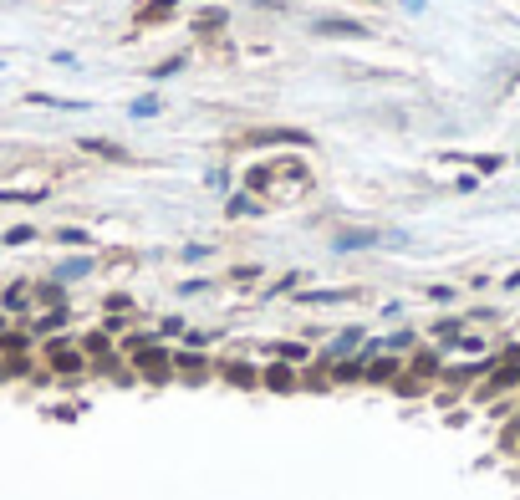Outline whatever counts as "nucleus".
<instances>
[{
  "label": "nucleus",
  "mask_w": 520,
  "mask_h": 500,
  "mask_svg": "<svg viewBox=\"0 0 520 500\" xmlns=\"http://www.w3.org/2000/svg\"><path fill=\"white\" fill-rule=\"evenodd\" d=\"M357 342H362V337H357V332H342V337H337V342H332V353H347V347H357Z\"/></svg>",
  "instance_id": "412c9836"
},
{
  "label": "nucleus",
  "mask_w": 520,
  "mask_h": 500,
  "mask_svg": "<svg viewBox=\"0 0 520 500\" xmlns=\"http://www.w3.org/2000/svg\"><path fill=\"white\" fill-rule=\"evenodd\" d=\"M31 235H36L31 225H16V230H6V240H11V245H26V240H31Z\"/></svg>",
  "instance_id": "f3484780"
},
{
  "label": "nucleus",
  "mask_w": 520,
  "mask_h": 500,
  "mask_svg": "<svg viewBox=\"0 0 520 500\" xmlns=\"http://www.w3.org/2000/svg\"><path fill=\"white\" fill-rule=\"evenodd\" d=\"M214 26H225V11H199L194 16V31H214Z\"/></svg>",
  "instance_id": "0eeeda50"
},
{
  "label": "nucleus",
  "mask_w": 520,
  "mask_h": 500,
  "mask_svg": "<svg viewBox=\"0 0 520 500\" xmlns=\"http://www.w3.org/2000/svg\"><path fill=\"white\" fill-rule=\"evenodd\" d=\"M266 388H276V394H291V388H296V383H291V367H280V362H276L271 373H266Z\"/></svg>",
  "instance_id": "39448f33"
},
{
  "label": "nucleus",
  "mask_w": 520,
  "mask_h": 500,
  "mask_svg": "<svg viewBox=\"0 0 520 500\" xmlns=\"http://www.w3.org/2000/svg\"><path fill=\"white\" fill-rule=\"evenodd\" d=\"M26 296H31V286H11V291H6V307H11V312H26V307H31Z\"/></svg>",
  "instance_id": "6e6552de"
},
{
  "label": "nucleus",
  "mask_w": 520,
  "mask_h": 500,
  "mask_svg": "<svg viewBox=\"0 0 520 500\" xmlns=\"http://www.w3.org/2000/svg\"><path fill=\"white\" fill-rule=\"evenodd\" d=\"M276 358H286V362H301V358H307V347H301V342H276Z\"/></svg>",
  "instance_id": "9b49d317"
},
{
  "label": "nucleus",
  "mask_w": 520,
  "mask_h": 500,
  "mask_svg": "<svg viewBox=\"0 0 520 500\" xmlns=\"http://www.w3.org/2000/svg\"><path fill=\"white\" fill-rule=\"evenodd\" d=\"M373 240H378V235H367V230H362V235H342V240H337V250H352V245H373Z\"/></svg>",
  "instance_id": "2eb2a0df"
},
{
  "label": "nucleus",
  "mask_w": 520,
  "mask_h": 500,
  "mask_svg": "<svg viewBox=\"0 0 520 500\" xmlns=\"http://www.w3.org/2000/svg\"><path fill=\"white\" fill-rule=\"evenodd\" d=\"M225 373H230V383H240V388H250V383H255V367H245V362H230Z\"/></svg>",
  "instance_id": "1a4fd4ad"
},
{
  "label": "nucleus",
  "mask_w": 520,
  "mask_h": 500,
  "mask_svg": "<svg viewBox=\"0 0 520 500\" xmlns=\"http://www.w3.org/2000/svg\"><path fill=\"white\" fill-rule=\"evenodd\" d=\"M311 31H316V36H362L367 26H362V20H342V16H316Z\"/></svg>",
  "instance_id": "f03ea898"
},
{
  "label": "nucleus",
  "mask_w": 520,
  "mask_h": 500,
  "mask_svg": "<svg viewBox=\"0 0 520 500\" xmlns=\"http://www.w3.org/2000/svg\"><path fill=\"white\" fill-rule=\"evenodd\" d=\"M393 373H398V362H393V358H388V362H373V367H367V378H373V383L393 378Z\"/></svg>",
  "instance_id": "f8f14e48"
},
{
  "label": "nucleus",
  "mask_w": 520,
  "mask_h": 500,
  "mask_svg": "<svg viewBox=\"0 0 520 500\" xmlns=\"http://www.w3.org/2000/svg\"><path fill=\"white\" fill-rule=\"evenodd\" d=\"M0 337H6V317H0Z\"/></svg>",
  "instance_id": "4be33fe9"
},
{
  "label": "nucleus",
  "mask_w": 520,
  "mask_h": 500,
  "mask_svg": "<svg viewBox=\"0 0 520 500\" xmlns=\"http://www.w3.org/2000/svg\"><path fill=\"white\" fill-rule=\"evenodd\" d=\"M154 113H159L154 97H138V102H133V118H154Z\"/></svg>",
  "instance_id": "dca6fc26"
},
{
  "label": "nucleus",
  "mask_w": 520,
  "mask_h": 500,
  "mask_svg": "<svg viewBox=\"0 0 520 500\" xmlns=\"http://www.w3.org/2000/svg\"><path fill=\"white\" fill-rule=\"evenodd\" d=\"M87 266H92V260H72V266H61L56 276H61V281H72V276H87Z\"/></svg>",
  "instance_id": "a211bd4d"
},
{
  "label": "nucleus",
  "mask_w": 520,
  "mask_h": 500,
  "mask_svg": "<svg viewBox=\"0 0 520 500\" xmlns=\"http://www.w3.org/2000/svg\"><path fill=\"white\" fill-rule=\"evenodd\" d=\"M357 291H307L301 301H316V307H332V301H352Z\"/></svg>",
  "instance_id": "423d86ee"
},
{
  "label": "nucleus",
  "mask_w": 520,
  "mask_h": 500,
  "mask_svg": "<svg viewBox=\"0 0 520 500\" xmlns=\"http://www.w3.org/2000/svg\"><path fill=\"white\" fill-rule=\"evenodd\" d=\"M61 322H67V312H61V307H56V312H47V317H41V322H36V332H56V327H61Z\"/></svg>",
  "instance_id": "ddd939ff"
},
{
  "label": "nucleus",
  "mask_w": 520,
  "mask_h": 500,
  "mask_svg": "<svg viewBox=\"0 0 520 500\" xmlns=\"http://www.w3.org/2000/svg\"><path fill=\"white\" fill-rule=\"evenodd\" d=\"M82 148H87V154H102V159H123V148H113V143H102V138H87Z\"/></svg>",
  "instance_id": "9d476101"
},
{
  "label": "nucleus",
  "mask_w": 520,
  "mask_h": 500,
  "mask_svg": "<svg viewBox=\"0 0 520 500\" xmlns=\"http://www.w3.org/2000/svg\"><path fill=\"white\" fill-rule=\"evenodd\" d=\"M26 347H31L26 332H6L0 337V358H26Z\"/></svg>",
  "instance_id": "20e7f679"
},
{
  "label": "nucleus",
  "mask_w": 520,
  "mask_h": 500,
  "mask_svg": "<svg viewBox=\"0 0 520 500\" xmlns=\"http://www.w3.org/2000/svg\"><path fill=\"white\" fill-rule=\"evenodd\" d=\"M179 67H184V56H168L163 67H154V77H173V72H179Z\"/></svg>",
  "instance_id": "6ab92c4d"
},
{
  "label": "nucleus",
  "mask_w": 520,
  "mask_h": 500,
  "mask_svg": "<svg viewBox=\"0 0 520 500\" xmlns=\"http://www.w3.org/2000/svg\"><path fill=\"white\" fill-rule=\"evenodd\" d=\"M173 6H179V0H154V6H148V11H143V20H163V16H168Z\"/></svg>",
  "instance_id": "4468645a"
},
{
  "label": "nucleus",
  "mask_w": 520,
  "mask_h": 500,
  "mask_svg": "<svg viewBox=\"0 0 520 500\" xmlns=\"http://www.w3.org/2000/svg\"><path fill=\"white\" fill-rule=\"evenodd\" d=\"M245 143H296V148H307L311 133H301V128H266V133H250Z\"/></svg>",
  "instance_id": "7ed1b4c3"
},
{
  "label": "nucleus",
  "mask_w": 520,
  "mask_h": 500,
  "mask_svg": "<svg viewBox=\"0 0 520 500\" xmlns=\"http://www.w3.org/2000/svg\"><path fill=\"white\" fill-rule=\"evenodd\" d=\"M47 362H51V373H82V353L67 342H47Z\"/></svg>",
  "instance_id": "f257e3e1"
},
{
  "label": "nucleus",
  "mask_w": 520,
  "mask_h": 500,
  "mask_svg": "<svg viewBox=\"0 0 520 500\" xmlns=\"http://www.w3.org/2000/svg\"><path fill=\"white\" fill-rule=\"evenodd\" d=\"M87 353L102 358V353H107V337H102V332H92V337H87Z\"/></svg>",
  "instance_id": "aec40b11"
}]
</instances>
